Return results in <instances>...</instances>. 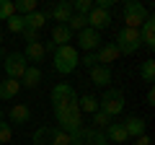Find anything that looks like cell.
I'll return each instance as SVG.
<instances>
[{
    "mask_svg": "<svg viewBox=\"0 0 155 145\" xmlns=\"http://www.w3.org/2000/svg\"><path fill=\"white\" fill-rule=\"evenodd\" d=\"M78 65H80V57H78V49L72 44L57 47L54 55H52V67H54L60 75H70L72 70H78Z\"/></svg>",
    "mask_w": 155,
    "mask_h": 145,
    "instance_id": "6da1fadb",
    "label": "cell"
},
{
    "mask_svg": "<svg viewBox=\"0 0 155 145\" xmlns=\"http://www.w3.org/2000/svg\"><path fill=\"white\" fill-rule=\"evenodd\" d=\"M54 117H57V122H60V130H62V132H67V135L78 132V130L83 127V112L78 109V104L54 109Z\"/></svg>",
    "mask_w": 155,
    "mask_h": 145,
    "instance_id": "7a4b0ae2",
    "label": "cell"
},
{
    "mask_svg": "<svg viewBox=\"0 0 155 145\" xmlns=\"http://www.w3.org/2000/svg\"><path fill=\"white\" fill-rule=\"evenodd\" d=\"M31 143H34V145H70V135L62 132L60 127L41 124V127L31 135Z\"/></svg>",
    "mask_w": 155,
    "mask_h": 145,
    "instance_id": "3957f363",
    "label": "cell"
},
{
    "mask_svg": "<svg viewBox=\"0 0 155 145\" xmlns=\"http://www.w3.org/2000/svg\"><path fill=\"white\" fill-rule=\"evenodd\" d=\"M116 49H119V55H134V52L142 47V42H140V29H119L116 31V39H114Z\"/></svg>",
    "mask_w": 155,
    "mask_h": 145,
    "instance_id": "277c9868",
    "label": "cell"
},
{
    "mask_svg": "<svg viewBox=\"0 0 155 145\" xmlns=\"http://www.w3.org/2000/svg\"><path fill=\"white\" fill-rule=\"evenodd\" d=\"M98 112L109 114L111 119H114L116 114H122L124 112V93L119 88H106L104 96H101V101H98Z\"/></svg>",
    "mask_w": 155,
    "mask_h": 145,
    "instance_id": "5b68a950",
    "label": "cell"
},
{
    "mask_svg": "<svg viewBox=\"0 0 155 145\" xmlns=\"http://www.w3.org/2000/svg\"><path fill=\"white\" fill-rule=\"evenodd\" d=\"M147 16H150L147 8H145L140 0H127V3H124V26L127 29H140Z\"/></svg>",
    "mask_w": 155,
    "mask_h": 145,
    "instance_id": "8992f818",
    "label": "cell"
},
{
    "mask_svg": "<svg viewBox=\"0 0 155 145\" xmlns=\"http://www.w3.org/2000/svg\"><path fill=\"white\" fill-rule=\"evenodd\" d=\"M70 145H109L104 130H93V127H80L78 132L70 135Z\"/></svg>",
    "mask_w": 155,
    "mask_h": 145,
    "instance_id": "52a82bcc",
    "label": "cell"
},
{
    "mask_svg": "<svg viewBox=\"0 0 155 145\" xmlns=\"http://www.w3.org/2000/svg\"><path fill=\"white\" fill-rule=\"evenodd\" d=\"M49 99H52V109H62V106L78 104V93H75V88H72L70 83H57L54 88H52Z\"/></svg>",
    "mask_w": 155,
    "mask_h": 145,
    "instance_id": "ba28073f",
    "label": "cell"
},
{
    "mask_svg": "<svg viewBox=\"0 0 155 145\" xmlns=\"http://www.w3.org/2000/svg\"><path fill=\"white\" fill-rule=\"evenodd\" d=\"M3 67H5V75L11 80H21L23 72H26V67H28V62H26V57H23V52H8Z\"/></svg>",
    "mask_w": 155,
    "mask_h": 145,
    "instance_id": "9c48e42d",
    "label": "cell"
},
{
    "mask_svg": "<svg viewBox=\"0 0 155 145\" xmlns=\"http://www.w3.org/2000/svg\"><path fill=\"white\" fill-rule=\"evenodd\" d=\"M78 47L85 52H96L101 47V34L96 31V29H83V31H78Z\"/></svg>",
    "mask_w": 155,
    "mask_h": 145,
    "instance_id": "30bf717a",
    "label": "cell"
},
{
    "mask_svg": "<svg viewBox=\"0 0 155 145\" xmlns=\"http://www.w3.org/2000/svg\"><path fill=\"white\" fill-rule=\"evenodd\" d=\"M85 18H88V26L96 29L98 34L104 31V29L111 26V13H109V11H101V8H96V5H93V11H91Z\"/></svg>",
    "mask_w": 155,
    "mask_h": 145,
    "instance_id": "8fae6325",
    "label": "cell"
},
{
    "mask_svg": "<svg viewBox=\"0 0 155 145\" xmlns=\"http://www.w3.org/2000/svg\"><path fill=\"white\" fill-rule=\"evenodd\" d=\"M116 60H119V49H116L114 42H106V44H101L98 49H96V62H98V65L111 67V62H116Z\"/></svg>",
    "mask_w": 155,
    "mask_h": 145,
    "instance_id": "7c38bea8",
    "label": "cell"
},
{
    "mask_svg": "<svg viewBox=\"0 0 155 145\" xmlns=\"http://www.w3.org/2000/svg\"><path fill=\"white\" fill-rule=\"evenodd\" d=\"M28 119H31V109H28L26 104H13L11 109H8V124H26Z\"/></svg>",
    "mask_w": 155,
    "mask_h": 145,
    "instance_id": "4fadbf2b",
    "label": "cell"
},
{
    "mask_svg": "<svg viewBox=\"0 0 155 145\" xmlns=\"http://www.w3.org/2000/svg\"><path fill=\"white\" fill-rule=\"evenodd\" d=\"M104 135H106V140L114 143V145H124V143L129 140V135H127V130H124L122 122H111L109 127L104 130Z\"/></svg>",
    "mask_w": 155,
    "mask_h": 145,
    "instance_id": "5bb4252c",
    "label": "cell"
},
{
    "mask_svg": "<svg viewBox=\"0 0 155 145\" xmlns=\"http://www.w3.org/2000/svg\"><path fill=\"white\" fill-rule=\"evenodd\" d=\"M140 42H142V47H147V49H155V18L153 16H147L145 23L140 26Z\"/></svg>",
    "mask_w": 155,
    "mask_h": 145,
    "instance_id": "9a60e30c",
    "label": "cell"
},
{
    "mask_svg": "<svg viewBox=\"0 0 155 145\" xmlns=\"http://www.w3.org/2000/svg\"><path fill=\"white\" fill-rule=\"evenodd\" d=\"M47 21H49V16H47L44 11H34V13H28V16H23V26H26L28 31H36V34L47 26Z\"/></svg>",
    "mask_w": 155,
    "mask_h": 145,
    "instance_id": "2e32d148",
    "label": "cell"
},
{
    "mask_svg": "<svg viewBox=\"0 0 155 145\" xmlns=\"http://www.w3.org/2000/svg\"><path fill=\"white\" fill-rule=\"evenodd\" d=\"M91 83L98 86V88H109V83H111V67H106V65L91 67Z\"/></svg>",
    "mask_w": 155,
    "mask_h": 145,
    "instance_id": "e0dca14e",
    "label": "cell"
},
{
    "mask_svg": "<svg viewBox=\"0 0 155 145\" xmlns=\"http://www.w3.org/2000/svg\"><path fill=\"white\" fill-rule=\"evenodd\" d=\"M44 44L41 42H31V44H26V49H23V57H26V62H31L34 67H39V62L44 60Z\"/></svg>",
    "mask_w": 155,
    "mask_h": 145,
    "instance_id": "ac0fdd59",
    "label": "cell"
},
{
    "mask_svg": "<svg viewBox=\"0 0 155 145\" xmlns=\"http://www.w3.org/2000/svg\"><path fill=\"white\" fill-rule=\"evenodd\" d=\"M122 124H124V130H127L129 137H140V135H145V130H147V122H145L142 117H127Z\"/></svg>",
    "mask_w": 155,
    "mask_h": 145,
    "instance_id": "d6986e66",
    "label": "cell"
},
{
    "mask_svg": "<svg viewBox=\"0 0 155 145\" xmlns=\"http://www.w3.org/2000/svg\"><path fill=\"white\" fill-rule=\"evenodd\" d=\"M70 39H72V31L65 26V23H54V26H52V44L54 47L70 44Z\"/></svg>",
    "mask_w": 155,
    "mask_h": 145,
    "instance_id": "ffe728a7",
    "label": "cell"
},
{
    "mask_svg": "<svg viewBox=\"0 0 155 145\" xmlns=\"http://www.w3.org/2000/svg\"><path fill=\"white\" fill-rule=\"evenodd\" d=\"M18 93H21V83L18 80H11V78L0 80V101H11Z\"/></svg>",
    "mask_w": 155,
    "mask_h": 145,
    "instance_id": "44dd1931",
    "label": "cell"
},
{
    "mask_svg": "<svg viewBox=\"0 0 155 145\" xmlns=\"http://www.w3.org/2000/svg\"><path fill=\"white\" fill-rule=\"evenodd\" d=\"M18 83H21V88H36V86L41 83V70L34 67V65H28L26 72H23V78L18 80Z\"/></svg>",
    "mask_w": 155,
    "mask_h": 145,
    "instance_id": "7402d4cb",
    "label": "cell"
},
{
    "mask_svg": "<svg viewBox=\"0 0 155 145\" xmlns=\"http://www.w3.org/2000/svg\"><path fill=\"white\" fill-rule=\"evenodd\" d=\"M52 18H54L57 23H67L72 18V5L67 3V0H62V3H57L54 8H52Z\"/></svg>",
    "mask_w": 155,
    "mask_h": 145,
    "instance_id": "603a6c76",
    "label": "cell"
},
{
    "mask_svg": "<svg viewBox=\"0 0 155 145\" xmlns=\"http://www.w3.org/2000/svg\"><path fill=\"white\" fill-rule=\"evenodd\" d=\"M78 109H80V112L96 114V112H98V99H96V96H91V93L80 96V99H78Z\"/></svg>",
    "mask_w": 155,
    "mask_h": 145,
    "instance_id": "cb8c5ba5",
    "label": "cell"
},
{
    "mask_svg": "<svg viewBox=\"0 0 155 145\" xmlns=\"http://www.w3.org/2000/svg\"><path fill=\"white\" fill-rule=\"evenodd\" d=\"M140 78H142L145 83H153L155 80V60H145L142 65H140Z\"/></svg>",
    "mask_w": 155,
    "mask_h": 145,
    "instance_id": "d4e9b609",
    "label": "cell"
},
{
    "mask_svg": "<svg viewBox=\"0 0 155 145\" xmlns=\"http://www.w3.org/2000/svg\"><path fill=\"white\" fill-rule=\"evenodd\" d=\"M13 8H16L18 16H28V13L36 11V0H16V3H13Z\"/></svg>",
    "mask_w": 155,
    "mask_h": 145,
    "instance_id": "484cf974",
    "label": "cell"
},
{
    "mask_svg": "<svg viewBox=\"0 0 155 145\" xmlns=\"http://www.w3.org/2000/svg\"><path fill=\"white\" fill-rule=\"evenodd\" d=\"M65 26L70 29L72 34H75V31H83V29H88V18H85V16H78V13H72V18L65 23Z\"/></svg>",
    "mask_w": 155,
    "mask_h": 145,
    "instance_id": "4316f807",
    "label": "cell"
},
{
    "mask_svg": "<svg viewBox=\"0 0 155 145\" xmlns=\"http://www.w3.org/2000/svg\"><path fill=\"white\" fill-rule=\"evenodd\" d=\"M72 5V13H78V16H88L91 11H93V0H75V3H70Z\"/></svg>",
    "mask_w": 155,
    "mask_h": 145,
    "instance_id": "83f0119b",
    "label": "cell"
},
{
    "mask_svg": "<svg viewBox=\"0 0 155 145\" xmlns=\"http://www.w3.org/2000/svg\"><path fill=\"white\" fill-rule=\"evenodd\" d=\"M5 23H8V29H11L13 34H23V29H26V26H23V16H18V13H13Z\"/></svg>",
    "mask_w": 155,
    "mask_h": 145,
    "instance_id": "f1b7e54d",
    "label": "cell"
},
{
    "mask_svg": "<svg viewBox=\"0 0 155 145\" xmlns=\"http://www.w3.org/2000/svg\"><path fill=\"white\" fill-rule=\"evenodd\" d=\"M111 122H114V119H111L109 114H104V112H96V114H93V124H96L93 130H106Z\"/></svg>",
    "mask_w": 155,
    "mask_h": 145,
    "instance_id": "f546056e",
    "label": "cell"
},
{
    "mask_svg": "<svg viewBox=\"0 0 155 145\" xmlns=\"http://www.w3.org/2000/svg\"><path fill=\"white\" fill-rule=\"evenodd\" d=\"M13 13H16V8H13V0H0V21H8Z\"/></svg>",
    "mask_w": 155,
    "mask_h": 145,
    "instance_id": "4dcf8cb0",
    "label": "cell"
},
{
    "mask_svg": "<svg viewBox=\"0 0 155 145\" xmlns=\"http://www.w3.org/2000/svg\"><path fill=\"white\" fill-rule=\"evenodd\" d=\"M11 137H13V127L3 119L0 122V145H5V143H11Z\"/></svg>",
    "mask_w": 155,
    "mask_h": 145,
    "instance_id": "1f68e13d",
    "label": "cell"
},
{
    "mask_svg": "<svg viewBox=\"0 0 155 145\" xmlns=\"http://www.w3.org/2000/svg\"><path fill=\"white\" fill-rule=\"evenodd\" d=\"M80 65H85L88 70H91V67H96V65H98V62H96V52H85V55L80 57Z\"/></svg>",
    "mask_w": 155,
    "mask_h": 145,
    "instance_id": "d6a6232c",
    "label": "cell"
},
{
    "mask_svg": "<svg viewBox=\"0 0 155 145\" xmlns=\"http://www.w3.org/2000/svg\"><path fill=\"white\" fill-rule=\"evenodd\" d=\"M23 39H26V44H31V42H39V34H36V31H28V29H23Z\"/></svg>",
    "mask_w": 155,
    "mask_h": 145,
    "instance_id": "836d02e7",
    "label": "cell"
},
{
    "mask_svg": "<svg viewBox=\"0 0 155 145\" xmlns=\"http://www.w3.org/2000/svg\"><path fill=\"white\" fill-rule=\"evenodd\" d=\"M134 145H153V143H150L147 135H140V137H134Z\"/></svg>",
    "mask_w": 155,
    "mask_h": 145,
    "instance_id": "e575fe53",
    "label": "cell"
},
{
    "mask_svg": "<svg viewBox=\"0 0 155 145\" xmlns=\"http://www.w3.org/2000/svg\"><path fill=\"white\" fill-rule=\"evenodd\" d=\"M145 101H147V106H155V91H153V88L147 91V96H145Z\"/></svg>",
    "mask_w": 155,
    "mask_h": 145,
    "instance_id": "d590c367",
    "label": "cell"
},
{
    "mask_svg": "<svg viewBox=\"0 0 155 145\" xmlns=\"http://www.w3.org/2000/svg\"><path fill=\"white\" fill-rule=\"evenodd\" d=\"M3 117H5V112H3V109H0V122H3Z\"/></svg>",
    "mask_w": 155,
    "mask_h": 145,
    "instance_id": "8d00e7d4",
    "label": "cell"
},
{
    "mask_svg": "<svg viewBox=\"0 0 155 145\" xmlns=\"http://www.w3.org/2000/svg\"><path fill=\"white\" fill-rule=\"evenodd\" d=\"M0 47H3V31H0Z\"/></svg>",
    "mask_w": 155,
    "mask_h": 145,
    "instance_id": "74e56055",
    "label": "cell"
},
{
    "mask_svg": "<svg viewBox=\"0 0 155 145\" xmlns=\"http://www.w3.org/2000/svg\"><path fill=\"white\" fill-rule=\"evenodd\" d=\"M0 57H3V49H0Z\"/></svg>",
    "mask_w": 155,
    "mask_h": 145,
    "instance_id": "f35d334b",
    "label": "cell"
}]
</instances>
